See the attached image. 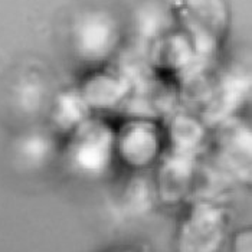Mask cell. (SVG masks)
Here are the masks:
<instances>
[{
	"instance_id": "6da1fadb",
	"label": "cell",
	"mask_w": 252,
	"mask_h": 252,
	"mask_svg": "<svg viewBox=\"0 0 252 252\" xmlns=\"http://www.w3.org/2000/svg\"><path fill=\"white\" fill-rule=\"evenodd\" d=\"M226 241V219L220 209L197 205L180 222L176 233L177 252H219Z\"/></svg>"
},
{
	"instance_id": "7a4b0ae2",
	"label": "cell",
	"mask_w": 252,
	"mask_h": 252,
	"mask_svg": "<svg viewBox=\"0 0 252 252\" xmlns=\"http://www.w3.org/2000/svg\"><path fill=\"white\" fill-rule=\"evenodd\" d=\"M231 252H252L251 228H241L231 238Z\"/></svg>"
}]
</instances>
